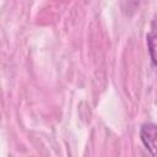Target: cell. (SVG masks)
Masks as SVG:
<instances>
[{"label": "cell", "mask_w": 157, "mask_h": 157, "mask_svg": "<svg viewBox=\"0 0 157 157\" xmlns=\"http://www.w3.org/2000/svg\"><path fill=\"white\" fill-rule=\"evenodd\" d=\"M156 137L157 126L153 123H146L140 129V139L144 146L150 151L152 156H156Z\"/></svg>", "instance_id": "1"}, {"label": "cell", "mask_w": 157, "mask_h": 157, "mask_svg": "<svg viewBox=\"0 0 157 157\" xmlns=\"http://www.w3.org/2000/svg\"><path fill=\"white\" fill-rule=\"evenodd\" d=\"M155 21H152V27H151V31L150 33H147V47H148V50H150V56H151V60H152V64L155 66V63H156V56H155V49H156V31H155Z\"/></svg>", "instance_id": "2"}]
</instances>
